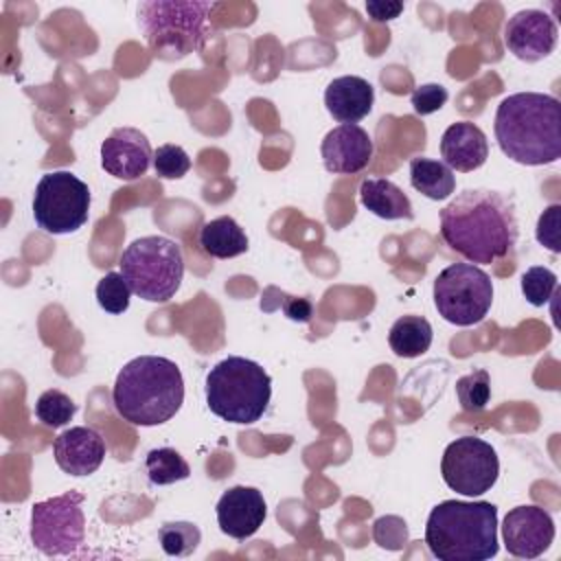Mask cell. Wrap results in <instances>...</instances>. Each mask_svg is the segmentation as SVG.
<instances>
[{
	"label": "cell",
	"instance_id": "cell-9",
	"mask_svg": "<svg viewBox=\"0 0 561 561\" xmlns=\"http://www.w3.org/2000/svg\"><path fill=\"white\" fill-rule=\"evenodd\" d=\"M35 224L50 234L79 230L90 217V188L70 171L42 175L33 195Z\"/></svg>",
	"mask_w": 561,
	"mask_h": 561
},
{
	"label": "cell",
	"instance_id": "cell-7",
	"mask_svg": "<svg viewBox=\"0 0 561 561\" xmlns=\"http://www.w3.org/2000/svg\"><path fill=\"white\" fill-rule=\"evenodd\" d=\"M118 265L131 294L149 302L171 300L184 276V256L180 245L160 234L131 241L123 250Z\"/></svg>",
	"mask_w": 561,
	"mask_h": 561
},
{
	"label": "cell",
	"instance_id": "cell-34",
	"mask_svg": "<svg viewBox=\"0 0 561 561\" xmlns=\"http://www.w3.org/2000/svg\"><path fill=\"white\" fill-rule=\"evenodd\" d=\"M280 298H283V311L289 320H294V322H309L311 320L313 307L307 298H294V296H287V294H280Z\"/></svg>",
	"mask_w": 561,
	"mask_h": 561
},
{
	"label": "cell",
	"instance_id": "cell-33",
	"mask_svg": "<svg viewBox=\"0 0 561 561\" xmlns=\"http://www.w3.org/2000/svg\"><path fill=\"white\" fill-rule=\"evenodd\" d=\"M447 99H449V94L440 83H423L410 96L412 107L419 116H427V114L438 112L447 103Z\"/></svg>",
	"mask_w": 561,
	"mask_h": 561
},
{
	"label": "cell",
	"instance_id": "cell-22",
	"mask_svg": "<svg viewBox=\"0 0 561 561\" xmlns=\"http://www.w3.org/2000/svg\"><path fill=\"white\" fill-rule=\"evenodd\" d=\"M410 184L427 199H447L456 191L454 171L434 158L414 156L410 160Z\"/></svg>",
	"mask_w": 561,
	"mask_h": 561
},
{
	"label": "cell",
	"instance_id": "cell-3",
	"mask_svg": "<svg viewBox=\"0 0 561 561\" xmlns=\"http://www.w3.org/2000/svg\"><path fill=\"white\" fill-rule=\"evenodd\" d=\"M112 401L118 416L131 425L167 423L184 401L182 373L175 362L160 355L134 357L118 370Z\"/></svg>",
	"mask_w": 561,
	"mask_h": 561
},
{
	"label": "cell",
	"instance_id": "cell-5",
	"mask_svg": "<svg viewBox=\"0 0 561 561\" xmlns=\"http://www.w3.org/2000/svg\"><path fill=\"white\" fill-rule=\"evenodd\" d=\"M204 392L206 405L215 416L237 425H252L267 410L272 379L261 364L230 355L208 370Z\"/></svg>",
	"mask_w": 561,
	"mask_h": 561
},
{
	"label": "cell",
	"instance_id": "cell-2",
	"mask_svg": "<svg viewBox=\"0 0 561 561\" xmlns=\"http://www.w3.org/2000/svg\"><path fill=\"white\" fill-rule=\"evenodd\" d=\"M493 129L513 162L539 167L561 158V103L552 94L515 92L502 99Z\"/></svg>",
	"mask_w": 561,
	"mask_h": 561
},
{
	"label": "cell",
	"instance_id": "cell-18",
	"mask_svg": "<svg viewBox=\"0 0 561 561\" xmlns=\"http://www.w3.org/2000/svg\"><path fill=\"white\" fill-rule=\"evenodd\" d=\"M440 156L449 169L469 173L480 169L489 158V142L484 131L469 123H451L440 136Z\"/></svg>",
	"mask_w": 561,
	"mask_h": 561
},
{
	"label": "cell",
	"instance_id": "cell-23",
	"mask_svg": "<svg viewBox=\"0 0 561 561\" xmlns=\"http://www.w3.org/2000/svg\"><path fill=\"white\" fill-rule=\"evenodd\" d=\"M432 324L423 316H401L388 333V344L394 355L412 359L432 346Z\"/></svg>",
	"mask_w": 561,
	"mask_h": 561
},
{
	"label": "cell",
	"instance_id": "cell-27",
	"mask_svg": "<svg viewBox=\"0 0 561 561\" xmlns=\"http://www.w3.org/2000/svg\"><path fill=\"white\" fill-rule=\"evenodd\" d=\"M456 397L465 412H480L491 399V377L484 368H478L456 381Z\"/></svg>",
	"mask_w": 561,
	"mask_h": 561
},
{
	"label": "cell",
	"instance_id": "cell-12",
	"mask_svg": "<svg viewBox=\"0 0 561 561\" xmlns=\"http://www.w3.org/2000/svg\"><path fill=\"white\" fill-rule=\"evenodd\" d=\"M502 539L508 554L519 559H535L543 554L554 539L552 515L535 504L515 506L504 517Z\"/></svg>",
	"mask_w": 561,
	"mask_h": 561
},
{
	"label": "cell",
	"instance_id": "cell-31",
	"mask_svg": "<svg viewBox=\"0 0 561 561\" xmlns=\"http://www.w3.org/2000/svg\"><path fill=\"white\" fill-rule=\"evenodd\" d=\"M373 539L383 550H403L410 539L408 524L397 515H383L373 524Z\"/></svg>",
	"mask_w": 561,
	"mask_h": 561
},
{
	"label": "cell",
	"instance_id": "cell-28",
	"mask_svg": "<svg viewBox=\"0 0 561 561\" xmlns=\"http://www.w3.org/2000/svg\"><path fill=\"white\" fill-rule=\"evenodd\" d=\"M559 289L557 274L543 265H533L522 274V294L533 307H543Z\"/></svg>",
	"mask_w": 561,
	"mask_h": 561
},
{
	"label": "cell",
	"instance_id": "cell-21",
	"mask_svg": "<svg viewBox=\"0 0 561 561\" xmlns=\"http://www.w3.org/2000/svg\"><path fill=\"white\" fill-rule=\"evenodd\" d=\"M199 248L215 259H232L248 250L243 228L228 215L206 221L199 230Z\"/></svg>",
	"mask_w": 561,
	"mask_h": 561
},
{
	"label": "cell",
	"instance_id": "cell-26",
	"mask_svg": "<svg viewBox=\"0 0 561 561\" xmlns=\"http://www.w3.org/2000/svg\"><path fill=\"white\" fill-rule=\"evenodd\" d=\"M75 412H77V403L57 388L42 392L35 401V416L46 427H64L66 423L72 421Z\"/></svg>",
	"mask_w": 561,
	"mask_h": 561
},
{
	"label": "cell",
	"instance_id": "cell-8",
	"mask_svg": "<svg viewBox=\"0 0 561 561\" xmlns=\"http://www.w3.org/2000/svg\"><path fill=\"white\" fill-rule=\"evenodd\" d=\"M434 307L443 320L471 327L484 320L493 305L491 276L473 263H451L434 278Z\"/></svg>",
	"mask_w": 561,
	"mask_h": 561
},
{
	"label": "cell",
	"instance_id": "cell-35",
	"mask_svg": "<svg viewBox=\"0 0 561 561\" xmlns=\"http://www.w3.org/2000/svg\"><path fill=\"white\" fill-rule=\"evenodd\" d=\"M403 11V2H390V0H370L366 2V13L373 22H390Z\"/></svg>",
	"mask_w": 561,
	"mask_h": 561
},
{
	"label": "cell",
	"instance_id": "cell-11",
	"mask_svg": "<svg viewBox=\"0 0 561 561\" xmlns=\"http://www.w3.org/2000/svg\"><path fill=\"white\" fill-rule=\"evenodd\" d=\"M440 473L451 491L476 497L495 484L500 460L486 440L478 436H460L445 447Z\"/></svg>",
	"mask_w": 561,
	"mask_h": 561
},
{
	"label": "cell",
	"instance_id": "cell-32",
	"mask_svg": "<svg viewBox=\"0 0 561 561\" xmlns=\"http://www.w3.org/2000/svg\"><path fill=\"white\" fill-rule=\"evenodd\" d=\"M535 237L539 245L548 248L552 254L561 252V204H550L537 219Z\"/></svg>",
	"mask_w": 561,
	"mask_h": 561
},
{
	"label": "cell",
	"instance_id": "cell-29",
	"mask_svg": "<svg viewBox=\"0 0 561 561\" xmlns=\"http://www.w3.org/2000/svg\"><path fill=\"white\" fill-rule=\"evenodd\" d=\"M131 289L121 272H107L96 283V302L107 313H123L129 307Z\"/></svg>",
	"mask_w": 561,
	"mask_h": 561
},
{
	"label": "cell",
	"instance_id": "cell-30",
	"mask_svg": "<svg viewBox=\"0 0 561 561\" xmlns=\"http://www.w3.org/2000/svg\"><path fill=\"white\" fill-rule=\"evenodd\" d=\"M153 169L164 180H178L188 173L191 158L180 145H160L153 151Z\"/></svg>",
	"mask_w": 561,
	"mask_h": 561
},
{
	"label": "cell",
	"instance_id": "cell-17",
	"mask_svg": "<svg viewBox=\"0 0 561 561\" xmlns=\"http://www.w3.org/2000/svg\"><path fill=\"white\" fill-rule=\"evenodd\" d=\"M107 454L103 436L94 427L77 425L61 432L53 443V456L61 471L68 476L94 473Z\"/></svg>",
	"mask_w": 561,
	"mask_h": 561
},
{
	"label": "cell",
	"instance_id": "cell-15",
	"mask_svg": "<svg viewBox=\"0 0 561 561\" xmlns=\"http://www.w3.org/2000/svg\"><path fill=\"white\" fill-rule=\"evenodd\" d=\"M320 156L329 173L353 175L368 167L373 158V140L357 123H342L327 131L320 145Z\"/></svg>",
	"mask_w": 561,
	"mask_h": 561
},
{
	"label": "cell",
	"instance_id": "cell-20",
	"mask_svg": "<svg viewBox=\"0 0 561 561\" xmlns=\"http://www.w3.org/2000/svg\"><path fill=\"white\" fill-rule=\"evenodd\" d=\"M362 204L381 219H412L410 197L386 178H368L359 186Z\"/></svg>",
	"mask_w": 561,
	"mask_h": 561
},
{
	"label": "cell",
	"instance_id": "cell-1",
	"mask_svg": "<svg viewBox=\"0 0 561 561\" xmlns=\"http://www.w3.org/2000/svg\"><path fill=\"white\" fill-rule=\"evenodd\" d=\"M443 241L469 263H495L519 239L515 202L493 188H465L440 210Z\"/></svg>",
	"mask_w": 561,
	"mask_h": 561
},
{
	"label": "cell",
	"instance_id": "cell-10",
	"mask_svg": "<svg viewBox=\"0 0 561 561\" xmlns=\"http://www.w3.org/2000/svg\"><path fill=\"white\" fill-rule=\"evenodd\" d=\"M79 491H68L31 508V541L46 557H68L79 550L85 537V517Z\"/></svg>",
	"mask_w": 561,
	"mask_h": 561
},
{
	"label": "cell",
	"instance_id": "cell-19",
	"mask_svg": "<svg viewBox=\"0 0 561 561\" xmlns=\"http://www.w3.org/2000/svg\"><path fill=\"white\" fill-rule=\"evenodd\" d=\"M375 103L373 85L357 75L333 79L324 90V105L340 123H357L370 114Z\"/></svg>",
	"mask_w": 561,
	"mask_h": 561
},
{
	"label": "cell",
	"instance_id": "cell-25",
	"mask_svg": "<svg viewBox=\"0 0 561 561\" xmlns=\"http://www.w3.org/2000/svg\"><path fill=\"white\" fill-rule=\"evenodd\" d=\"M158 541L169 557H188L197 550L202 533L193 522H167L158 530Z\"/></svg>",
	"mask_w": 561,
	"mask_h": 561
},
{
	"label": "cell",
	"instance_id": "cell-13",
	"mask_svg": "<svg viewBox=\"0 0 561 561\" xmlns=\"http://www.w3.org/2000/svg\"><path fill=\"white\" fill-rule=\"evenodd\" d=\"M559 28L541 9H524L508 18L504 26V44L508 53L526 64L548 57L557 46Z\"/></svg>",
	"mask_w": 561,
	"mask_h": 561
},
{
	"label": "cell",
	"instance_id": "cell-16",
	"mask_svg": "<svg viewBox=\"0 0 561 561\" xmlns=\"http://www.w3.org/2000/svg\"><path fill=\"white\" fill-rule=\"evenodd\" d=\"M267 506L263 493L254 486H230L217 502V524L232 539L252 537L265 522Z\"/></svg>",
	"mask_w": 561,
	"mask_h": 561
},
{
	"label": "cell",
	"instance_id": "cell-14",
	"mask_svg": "<svg viewBox=\"0 0 561 561\" xmlns=\"http://www.w3.org/2000/svg\"><path fill=\"white\" fill-rule=\"evenodd\" d=\"M151 158V145L136 127H116L101 145V167L125 182L145 175Z\"/></svg>",
	"mask_w": 561,
	"mask_h": 561
},
{
	"label": "cell",
	"instance_id": "cell-4",
	"mask_svg": "<svg viewBox=\"0 0 561 561\" xmlns=\"http://www.w3.org/2000/svg\"><path fill=\"white\" fill-rule=\"evenodd\" d=\"M425 543L440 561H486L497 554V506L445 500L425 524Z\"/></svg>",
	"mask_w": 561,
	"mask_h": 561
},
{
	"label": "cell",
	"instance_id": "cell-24",
	"mask_svg": "<svg viewBox=\"0 0 561 561\" xmlns=\"http://www.w3.org/2000/svg\"><path fill=\"white\" fill-rule=\"evenodd\" d=\"M145 469H147L149 482L158 484V486L173 484V482L186 480L191 476L188 462L182 458L180 451H175L171 447L151 449L145 458Z\"/></svg>",
	"mask_w": 561,
	"mask_h": 561
},
{
	"label": "cell",
	"instance_id": "cell-6",
	"mask_svg": "<svg viewBox=\"0 0 561 561\" xmlns=\"http://www.w3.org/2000/svg\"><path fill=\"white\" fill-rule=\"evenodd\" d=\"M213 9V2L149 0L140 2L136 13L151 53L160 59H180L199 50L210 35Z\"/></svg>",
	"mask_w": 561,
	"mask_h": 561
}]
</instances>
